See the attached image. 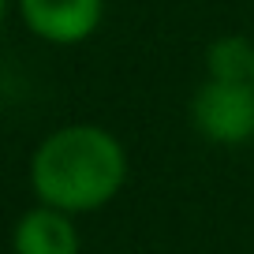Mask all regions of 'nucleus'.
Segmentation results:
<instances>
[{
    "instance_id": "39448f33",
    "label": "nucleus",
    "mask_w": 254,
    "mask_h": 254,
    "mask_svg": "<svg viewBox=\"0 0 254 254\" xmlns=\"http://www.w3.org/2000/svg\"><path fill=\"white\" fill-rule=\"evenodd\" d=\"M206 79L254 82V41L243 38V34L213 38L206 49Z\"/></svg>"
},
{
    "instance_id": "f257e3e1",
    "label": "nucleus",
    "mask_w": 254,
    "mask_h": 254,
    "mask_svg": "<svg viewBox=\"0 0 254 254\" xmlns=\"http://www.w3.org/2000/svg\"><path fill=\"white\" fill-rule=\"evenodd\" d=\"M127 183V153L112 131L97 124H67L30 153V190L60 213H94Z\"/></svg>"
},
{
    "instance_id": "f03ea898",
    "label": "nucleus",
    "mask_w": 254,
    "mask_h": 254,
    "mask_svg": "<svg viewBox=\"0 0 254 254\" xmlns=\"http://www.w3.org/2000/svg\"><path fill=\"white\" fill-rule=\"evenodd\" d=\"M190 127L213 146H243L254 138V82L206 79L190 94Z\"/></svg>"
},
{
    "instance_id": "20e7f679",
    "label": "nucleus",
    "mask_w": 254,
    "mask_h": 254,
    "mask_svg": "<svg viewBox=\"0 0 254 254\" xmlns=\"http://www.w3.org/2000/svg\"><path fill=\"white\" fill-rule=\"evenodd\" d=\"M11 254H79L75 217L38 202L11 228Z\"/></svg>"
},
{
    "instance_id": "423d86ee",
    "label": "nucleus",
    "mask_w": 254,
    "mask_h": 254,
    "mask_svg": "<svg viewBox=\"0 0 254 254\" xmlns=\"http://www.w3.org/2000/svg\"><path fill=\"white\" fill-rule=\"evenodd\" d=\"M8 8H11V0H0V26H4V19H8Z\"/></svg>"
},
{
    "instance_id": "7ed1b4c3",
    "label": "nucleus",
    "mask_w": 254,
    "mask_h": 254,
    "mask_svg": "<svg viewBox=\"0 0 254 254\" xmlns=\"http://www.w3.org/2000/svg\"><path fill=\"white\" fill-rule=\"evenodd\" d=\"M19 19L49 45H79L105 19V0H15Z\"/></svg>"
}]
</instances>
